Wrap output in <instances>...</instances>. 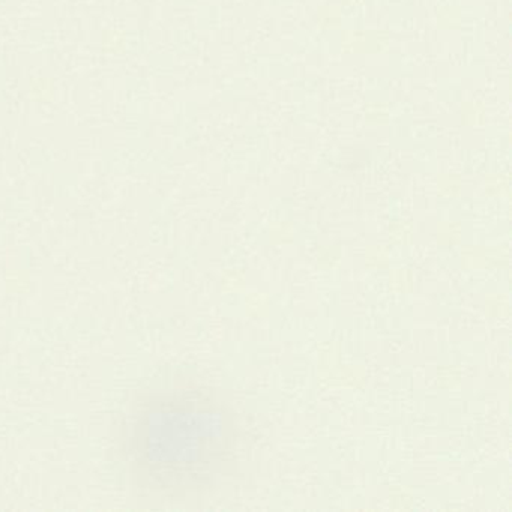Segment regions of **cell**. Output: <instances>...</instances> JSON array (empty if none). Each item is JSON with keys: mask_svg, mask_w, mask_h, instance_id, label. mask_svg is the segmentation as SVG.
Segmentation results:
<instances>
[{"mask_svg": "<svg viewBox=\"0 0 512 512\" xmlns=\"http://www.w3.org/2000/svg\"><path fill=\"white\" fill-rule=\"evenodd\" d=\"M113 457L137 499L187 502L208 493L235 463L236 419L212 389H137L110 428Z\"/></svg>", "mask_w": 512, "mask_h": 512, "instance_id": "6da1fadb", "label": "cell"}]
</instances>
